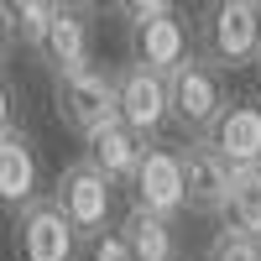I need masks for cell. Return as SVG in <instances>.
<instances>
[{"label": "cell", "mask_w": 261, "mask_h": 261, "mask_svg": "<svg viewBox=\"0 0 261 261\" xmlns=\"http://www.w3.org/2000/svg\"><path fill=\"white\" fill-rule=\"evenodd\" d=\"M199 58L220 73L256 68L261 53V0H214L199 11Z\"/></svg>", "instance_id": "cell-1"}, {"label": "cell", "mask_w": 261, "mask_h": 261, "mask_svg": "<svg viewBox=\"0 0 261 261\" xmlns=\"http://www.w3.org/2000/svg\"><path fill=\"white\" fill-rule=\"evenodd\" d=\"M225 105H230L225 73L214 68V63H204L199 53L167 73V120L178 125V130H188L193 141L214 125V115H220Z\"/></svg>", "instance_id": "cell-2"}, {"label": "cell", "mask_w": 261, "mask_h": 261, "mask_svg": "<svg viewBox=\"0 0 261 261\" xmlns=\"http://www.w3.org/2000/svg\"><path fill=\"white\" fill-rule=\"evenodd\" d=\"M53 110H58V120L68 125L73 136L94 141L99 130H110L120 120V110H115V73L99 68V63H89V68L58 79L53 84Z\"/></svg>", "instance_id": "cell-3"}, {"label": "cell", "mask_w": 261, "mask_h": 261, "mask_svg": "<svg viewBox=\"0 0 261 261\" xmlns=\"http://www.w3.org/2000/svg\"><path fill=\"white\" fill-rule=\"evenodd\" d=\"M53 204L63 209V220H68V230L79 235V246L99 241L105 230H110V204H115V188L105 183V172L79 157L58 172V188H53Z\"/></svg>", "instance_id": "cell-4"}, {"label": "cell", "mask_w": 261, "mask_h": 261, "mask_svg": "<svg viewBox=\"0 0 261 261\" xmlns=\"http://www.w3.org/2000/svg\"><path fill=\"white\" fill-rule=\"evenodd\" d=\"M11 246H16V261H73L79 235L68 230L63 209L53 204V193H42L37 204H27V209L16 214Z\"/></svg>", "instance_id": "cell-5"}, {"label": "cell", "mask_w": 261, "mask_h": 261, "mask_svg": "<svg viewBox=\"0 0 261 261\" xmlns=\"http://www.w3.org/2000/svg\"><path fill=\"white\" fill-rule=\"evenodd\" d=\"M115 110H120L125 130H136L141 141H151L167 125V79L141 68V63L115 68Z\"/></svg>", "instance_id": "cell-6"}, {"label": "cell", "mask_w": 261, "mask_h": 261, "mask_svg": "<svg viewBox=\"0 0 261 261\" xmlns=\"http://www.w3.org/2000/svg\"><path fill=\"white\" fill-rule=\"evenodd\" d=\"M199 141H204L220 162H230L235 172L261 167V105H256V99H230Z\"/></svg>", "instance_id": "cell-7"}, {"label": "cell", "mask_w": 261, "mask_h": 261, "mask_svg": "<svg viewBox=\"0 0 261 261\" xmlns=\"http://www.w3.org/2000/svg\"><path fill=\"white\" fill-rule=\"evenodd\" d=\"M130 188H136V209H146V214H157V220L172 225V220L188 209V199H183V151L151 141Z\"/></svg>", "instance_id": "cell-8"}, {"label": "cell", "mask_w": 261, "mask_h": 261, "mask_svg": "<svg viewBox=\"0 0 261 261\" xmlns=\"http://www.w3.org/2000/svg\"><path fill=\"white\" fill-rule=\"evenodd\" d=\"M183 151V199L193 214H230V193H235V167L220 162L204 141H188Z\"/></svg>", "instance_id": "cell-9"}, {"label": "cell", "mask_w": 261, "mask_h": 261, "mask_svg": "<svg viewBox=\"0 0 261 261\" xmlns=\"http://www.w3.org/2000/svg\"><path fill=\"white\" fill-rule=\"evenodd\" d=\"M42 199V162H37V146L21 125H11L0 136V209L21 214L27 204Z\"/></svg>", "instance_id": "cell-10"}, {"label": "cell", "mask_w": 261, "mask_h": 261, "mask_svg": "<svg viewBox=\"0 0 261 261\" xmlns=\"http://www.w3.org/2000/svg\"><path fill=\"white\" fill-rule=\"evenodd\" d=\"M42 63L53 68V79H68L94 63V27H89V6H58Z\"/></svg>", "instance_id": "cell-11"}, {"label": "cell", "mask_w": 261, "mask_h": 261, "mask_svg": "<svg viewBox=\"0 0 261 261\" xmlns=\"http://www.w3.org/2000/svg\"><path fill=\"white\" fill-rule=\"evenodd\" d=\"M188 58H193V53H188V27H183L178 11L130 32V63H141V68L162 73V79L178 68V63H188Z\"/></svg>", "instance_id": "cell-12"}, {"label": "cell", "mask_w": 261, "mask_h": 261, "mask_svg": "<svg viewBox=\"0 0 261 261\" xmlns=\"http://www.w3.org/2000/svg\"><path fill=\"white\" fill-rule=\"evenodd\" d=\"M84 157H89V162L105 172V183H110V188H120V183H136L141 157H146V141L115 120L110 130H99V136L89 141V151H84Z\"/></svg>", "instance_id": "cell-13"}, {"label": "cell", "mask_w": 261, "mask_h": 261, "mask_svg": "<svg viewBox=\"0 0 261 261\" xmlns=\"http://www.w3.org/2000/svg\"><path fill=\"white\" fill-rule=\"evenodd\" d=\"M120 241L130 251V261H178L172 251H178V230H172L167 220H157V214H146L130 204L125 220H120Z\"/></svg>", "instance_id": "cell-14"}, {"label": "cell", "mask_w": 261, "mask_h": 261, "mask_svg": "<svg viewBox=\"0 0 261 261\" xmlns=\"http://www.w3.org/2000/svg\"><path fill=\"white\" fill-rule=\"evenodd\" d=\"M0 11H6V27H11V37L21 42V47H32V53L47 47L58 0H11V6H0Z\"/></svg>", "instance_id": "cell-15"}, {"label": "cell", "mask_w": 261, "mask_h": 261, "mask_svg": "<svg viewBox=\"0 0 261 261\" xmlns=\"http://www.w3.org/2000/svg\"><path fill=\"white\" fill-rule=\"evenodd\" d=\"M225 225H235V230H246L251 241H261V167L235 172V193H230Z\"/></svg>", "instance_id": "cell-16"}, {"label": "cell", "mask_w": 261, "mask_h": 261, "mask_svg": "<svg viewBox=\"0 0 261 261\" xmlns=\"http://www.w3.org/2000/svg\"><path fill=\"white\" fill-rule=\"evenodd\" d=\"M204 261H261V241H251L246 230L225 225V230H214V241L204 246Z\"/></svg>", "instance_id": "cell-17"}, {"label": "cell", "mask_w": 261, "mask_h": 261, "mask_svg": "<svg viewBox=\"0 0 261 261\" xmlns=\"http://www.w3.org/2000/svg\"><path fill=\"white\" fill-rule=\"evenodd\" d=\"M178 6H167V0H125L120 6V16H125V27L136 32V27H146V21H162V16H172Z\"/></svg>", "instance_id": "cell-18"}, {"label": "cell", "mask_w": 261, "mask_h": 261, "mask_svg": "<svg viewBox=\"0 0 261 261\" xmlns=\"http://www.w3.org/2000/svg\"><path fill=\"white\" fill-rule=\"evenodd\" d=\"M89 261H130L125 241H120V230H105L99 241H89Z\"/></svg>", "instance_id": "cell-19"}, {"label": "cell", "mask_w": 261, "mask_h": 261, "mask_svg": "<svg viewBox=\"0 0 261 261\" xmlns=\"http://www.w3.org/2000/svg\"><path fill=\"white\" fill-rule=\"evenodd\" d=\"M11 130V84L0 79V136H6Z\"/></svg>", "instance_id": "cell-20"}, {"label": "cell", "mask_w": 261, "mask_h": 261, "mask_svg": "<svg viewBox=\"0 0 261 261\" xmlns=\"http://www.w3.org/2000/svg\"><path fill=\"white\" fill-rule=\"evenodd\" d=\"M6 58H11V27H6V11H0V68H6Z\"/></svg>", "instance_id": "cell-21"}, {"label": "cell", "mask_w": 261, "mask_h": 261, "mask_svg": "<svg viewBox=\"0 0 261 261\" xmlns=\"http://www.w3.org/2000/svg\"><path fill=\"white\" fill-rule=\"evenodd\" d=\"M256 79H261V53H256Z\"/></svg>", "instance_id": "cell-22"}]
</instances>
